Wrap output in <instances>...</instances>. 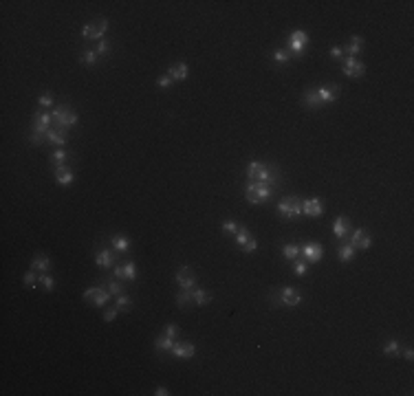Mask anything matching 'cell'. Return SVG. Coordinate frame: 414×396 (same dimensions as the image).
I'll return each mask as SVG.
<instances>
[{"instance_id": "obj_37", "label": "cell", "mask_w": 414, "mask_h": 396, "mask_svg": "<svg viewBox=\"0 0 414 396\" xmlns=\"http://www.w3.org/2000/svg\"><path fill=\"white\" fill-rule=\"evenodd\" d=\"M233 238H236L238 247H243V244H245V242L251 238V234H249V229H247V227H238V231H236V234H233Z\"/></svg>"}, {"instance_id": "obj_2", "label": "cell", "mask_w": 414, "mask_h": 396, "mask_svg": "<svg viewBox=\"0 0 414 396\" xmlns=\"http://www.w3.org/2000/svg\"><path fill=\"white\" fill-rule=\"evenodd\" d=\"M247 181L249 183H271V185H276L278 187V178H280V174H278V170H269L267 168V163H262V161H249L247 163Z\"/></svg>"}, {"instance_id": "obj_29", "label": "cell", "mask_w": 414, "mask_h": 396, "mask_svg": "<svg viewBox=\"0 0 414 396\" xmlns=\"http://www.w3.org/2000/svg\"><path fill=\"white\" fill-rule=\"evenodd\" d=\"M355 251H357V249L352 247L350 242H346V244H342V247L337 249V257H339L342 262H350L352 257H355Z\"/></svg>"}, {"instance_id": "obj_14", "label": "cell", "mask_w": 414, "mask_h": 396, "mask_svg": "<svg viewBox=\"0 0 414 396\" xmlns=\"http://www.w3.org/2000/svg\"><path fill=\"white\" fill-rule=\"evenodd\" d=\"M174 280H176L179 286L185 288V290H192L196 286V275H194V271H192V267H181L176 271Z\"/></svg>"}, {"instance_id": "obj_5", "label": "cell", "mask_w": 414, "mask_h": 396, "mask_svg": "<svg viewBox=\"0 0 414 396\" xmlns=\"http://www.w3.org/2000/svg\"><path fill=\"white\" fill-rule=\"evenodd\" d=\"M51 115H53V125H55V128H62V130H69L79 121L77 112L73 110V106H69V104L55 106Z\"/></svg>"}, {"instance_id": "obj_6", "label": "cell", "mask_w": 414, "mask_h": 396, "mask_svg": "<svg viewBox=\"0 0 414 396\" xmlns=\"http://www.w3.org/2000/svg\"><path fill=\"white\" fill-rule=\"evenodd\" d=\"M269 302H271V306L295 308V306H300V302H302V295H300L298 288L284 286V288H280L278 293H271V295H269Z\"/></svg>"}, {"instance_id": "obj_42", "label": "cell", "mask_w": 414, "mask_h": 396, "mask_svg": "<svg viewBox=\"0 0 414 396\" xmlns=\"http://www.w3.org/2000/svg\"><path fill=\"white\" fill-rule=\"evenodd\" d=\"M40 280V277H36V271H26V273H24V284H26V286H29V288H36V282Z\"/></svg>"}, {"instance_id": "obj_49", "label": "cell", "mask_w": 414, "mask_h": 396, "mask_svg": "<svg viewBox=\"0 0 414 396\" xmlns=\"http://www.w3.org/2000/svg\"><path fill=\"white\" fill-rule=\"evenodd\" d=\"M155 394H157V396H168L170 392H168V387H163V385H161V387H157V389H155Z\"/></svg>"}, {"instance_id": "obj_23", "label": "cell", "mask_w": 414, "mask_h": 396, "mask_svg": "<svg viewBox=\"0 0 414 396\" xmlns=\"http://www.w3.org/2000/svg\"><path fill=\"white\" fill-rule=\"evenodd\" d=\"M73 156H75V154H73V152L64 150V148H60V150H55V152H53V154L49 156V163L53 165V168H62V165L69 163Z\"/></svg>"}, {"instance_id": "obj_18", "label": "cell", "mask_w": 414, "mask_h": 396, "mask_svg": "<svg viewBox=\"0 0 414 396\" xmlns=\"http://www.w3.org/2000/svg\"><path fill=\"white\" fill-rule=\"evenodd\" d=\"M172 354L176 356V359H192V356L196 354V348H194V343H185V341H176L174 343V348H172Z\"/></svg>"}, {"instance_id": "obj_44", "label": "cell", "mask_w": 414, "mask_h": 396, "mask_svg": "<svg viewBox=\"0 0 414 396\" xmlns=\"http://www.w3.org/2000/svg\"><path fill=\"white\" fill-rule=\"evenodd\" d=\"M258 249V240H256V238H249V240H247L245 244H243V251H245V253H253V251H256Z\"/></svg>"}, {"instance_id": "obj_17", "label": "cell", "mask_w": 414, "mask_h": 396, "mask_svg": "<svg viewBox=\"0 0 414 396\" xmlns=\"http://www.w3.org/2000/svg\"><path fill=\"white\" fill-rule=\"evenodd\" d=\"M302 214L309 216V218H319L324 214V205L319 198H306L302 201Z\"/></svg>"}, {"instance_id": "obj_22", "label": "cell", "mask_w": 414, "mask_h": 396, "mask_svg": "<svg viewBox=\"0 0 414 396\" xmlns=\"http://www.w3.org/2000/svg\"><path fill=\"white\" fill-rule=\"evenodd\" d=\"M362 49H364V38L352 36V38H348V42H346L344 53H346V57H357L359 53H362Z\"/></svg>"}, {"instance_id": "obj_30", "label": "cell", "mask_w": 414, "mask_h": 396, "mask_svg": "<svg viewBox=\"0 0 414 396\" xmlns=\"http://www.w3.org/2000/svg\"><path fill=\"white\" fill-rule=\"evenodd\" d=\"M271 59H273V64L276 66H284V64L291 62V53L284 51V49H276L271 53Z\"/></svg>"}, {"instance_id": "obj_24", "label": "cell", "mask_w": 414, "mask_h": 396, "mask_svg": "<svg viewBox=\"0 0 414 396\" xmlns=\"http://www.w3.org/2000/svg\"><path fill=\"white\" fill-rule=\"evenodd\" d=\"M55 178L62 187H69V185H73V181H75V174H73V170L69 165H62V168H55Z\"/></svg>"}, {"instance_id": "obj_46", "label": "cell", "mask_w": 414, "mask_h": 396, "mask_svg": "<svg viewBox=\"0 0 414 396\" xmlns=\"http://www.w3.org/2000/svg\"><path fill=\"white\" fill-rule=\"evenodd\" d=\"M329 55H331V59H342L344 57V49L342 46H333V49L329 51Z\"/></svg>"}, {"instance_id": "obj_7", "label": "cell", "mask_w": 414, "mask_h": 396, "mask_svg": "<svg viewBox=\"0 0 414 396\" xmlns=\"http://www.w3.org/2000/svg\"><path fill=\"white\" fill-rule=\"evenodd\" d=\"M278 211L282 218H286V220H293V218H298L302 214V201H300L298 196H284L282 201L278 203Z\"/></svg>"}, {"instance_id": "obj_35", "label": "cell", "mask_w": 414, "mask_h": 396, "mask_svg": "<svg viewBox=\"0 0 414 396\" xmlns=\"http://www.w3.org/2000/svg\"><path fill=\"white\" fill-rule=\"evenodd\" d=\"M97 59H99V55H97L95 51H82V53H79V62L86 64V66H95Z\"/></svg>"}, {"instance_id": "obj_15", "label": "cell", "mask_w": 414, "mask_h": 396, "mask_svg": "<svg viewBox=\"0 0 414 396\" xmlns=\"http://www.w3.org/2000/svg\"><path fill=\"white\" fill-rule=\"evenodd\" d=\"M300 253L304 255L306 262H319L322 260V255H324V247L319 242H306V244L300 247Z\"/></svg>"}, {"instance_id": "obj_39", "label": "cell", "mask_w": 414, "mask_h": 396, "mask_svg": "<svg viewBox=\"0 0 414 396\" xmlns=\"http://www.w3.org/2000/svg\"><path fill=\"white\" fill-rule=\"evenodd\" d=\"M108 51H110V42H108V40H99V42H97V49H95L97 55H99V57H106V55H108Z\"/></svg>"}, {"instance_id": "obj_1", "label": "cell", "mask_w": 414, "mask_h": 396, "mask_svg": "<svg viewBox=\"0 0 414 396\" xmlns=\"http://www.w3.org/2000/svg\"><path fill=\"white\" fill-rule=\"evenodd\" d=\"M339 92H342V86L339 84H324V86H319V88H306L304 95H302V104L311 110H317L326 104L335 102L339 97Z\"/></svg>"}, {"instance_id": "obj_12", "label": "cell", "mask_w": 414, "mask_h": 396, "mask_svg": "<svg viewBox=\"0 0 414 396\" xmlns=\"http://www.w3.org/2000/svg\"><path fill=\"white\" fill-rule=\"evenodd\" d=\"M350 244L355 249L359 251H368L372 247V236H370V231H366V229H350Z\"/></svg>"}, {"instance_id": "obj_20", "label": "cell", "mask_w": 414, "mask_h": 396, "mask_svg": "<svg viewBox=\"0 0 414 396\" xmlns=\"http://www.w3.org/2000/svg\"><path fill=\"white\" fill-rule=\"evenodd\" d=\"M46 141L57 145V148H62V145L69 143V130H62V128H51L49 132H46Z\"/></svg>"}, {"instance_id": "obj_13", "label": "cell", "mask_w": 414, "mask_h": 396, "mask_svg": "<svg viewBox=\"0 0 414 396\" xmlns=\"http://www.w3.org/2000/svg\"><path fill=\"white\" fill-rule=\"evenodd\" d=\"M309 44V36L304 31H291L289 33V53L291 55H302L304 46Z\"/></svg>"}, {"instance_id": "obj_21", "label": "cell", "mask_w": 414, "mask_h": 396, "mask_svg": "<svg viewBox=\"0 0 414 396\" xmlns=\"http://www.w3.org/2000/svg\"><path fill=\"white\" fill-rule=\"evenodd\" d=\"M350 220L346 216H337V220H335V224H333V234H335V238L337 240H344L346 236L350 234Z\"/></svg>"}, {"instance_id": "obj_10", "label": "cell", "mask_w": 414, "mask_h": 396, "mask_svg": "<svg viewBox=\"0 0 414 396\" xmlns=\"http://www.w3.org/2000/svg\"><path fill=\"white\" fill-rule=\"evenodd\" d=\"M110 297L112 295L108 293V288L106 286H91V288L84 290V300L93 302V306H97V308H104Z\"/></svg>"}, {"instance_id": "obj_33", "label": "cell", "mask_w": 414, "mask_h": 396, "mask_svg": "<svg viewBox=\"0 0 414 396\" xmlns=\"http://www.w3.org/2000/svg\"><path fill=\"white\" fill-rule=\"evenodd\" d=\"M115 308L122 310V313H128V310L132 308V297H128V295H117V297H115Z\"/></svg>"}, {"instance_id": "obj_34", "label": "cell", "mask_w": 414, "mask_h": 396, "mask_svg": "<svg viewBox=\"0 0 414 396\" xmlns=\"http://www.w3.org/2000/svg\"><path fill=\"white\" fill-rule=\"evenodd\" d=\"M282 255L286 257V260H298V255H300V244H293V242H289V244H284L282 247Z\"/></svg>"}, {"instance_id": "obj_31", "label": "cell", "mask_w": 414, "mask_h": 396, "mask_svg": "<svg viewBox=\"0 0 414 396\" xmlns=\"http://www.w3.org/2000/svg\"><path fill=\"white\" fill-rule=\"evenodd\" d=\"M104 286L108 288V293H110L112 297H117V295H124V290H126V286L122 284V280H115V277H112V280H108V282H106Z\"/></svg>"}, {"instance_id": "obj_32", "label": "cell", "mask_w": 414, "mask_h": 396, "mask_svg": "<svg viewBox=\"0 0 414 396\" xmlns=\"http://www.w3.org/2000/svg\"><path fill=\"white\" fill-rule=\"evenodd\" d=\"M383 354L386 356H401V346H399L397 339H390L383 343Z\"/></svg>"}, {"instance_id": "obj_16", "label": "cell", "mask_w": 414, "mask_h": 396, "mask_svg": "<svg viewBox=\"0 0 414 396\" xmlns=\"http://www.w3.org/2000/svg\"><path fill=\"white\" fill-rule=\"evenodd\" d=\"M342 71H344V75H346V77H362L364 73H366V64H364V62H359L357 57H346V59H344Z\"/></svg>"}, {"instance_id": "obj_47", "label": "cell", "mask_w": 414, "mask_h": 396, "mask_svg": "<svg viewBox=\"0 0 414 396\" xmlns=\"http://www.w3.org/2000/svg\"><path fill=\"white\" fill-rule=\"evenodd\" d=\"M117 313H119L117 308H108V310H106V313H104V321H112V319H115V317H117Z\"/></svg>"}, {"instance_id": "obj_36", "label": "cell", "mask_w": 414, "mask_h": 396, "mask_svg": "<svg viewBox=\"0 0 414 396\" xmlns=\"http://www.w3.org/2000/svg\"><path fill=\"white\" fill-rule=\"evenodd\" d=\"M190 302H192V290L181 288V293L176 295V306H179V308H185Z\"/></svg>"}, {"instance_id": "obj_48", "label": "cell", "mask_w": 414, "mask_h": 396, "mask_svg": "<svg viewBox=\"0 0 414 396\" xmlns=\"http://www.w3.org/2000/svg\"><path fill=\"white\" fill-rule=\"evenodd\" d=\"M403 359H405V361H412V359H414L412 348H405V350H403Z\"/></svg>"}, {"instance_id": "obj_41", "label": "cell", "mask_w": 414, "mask_h": 396, "mask_svg": "<svg viewBox=\"0 0 414 396\" xmlns=\"http://www.w3.org/2000/svg\"><path fill=\"white\" fill-rule=\"evenodd\" d=\"M220 229H223V234L225 236H233L238 231V224L233 222V220H225L223 224H220Z\"/></svg>"}, {"instance_id": "obj_43", "label": "cell", "mask_w": 414, "mask_h": 396, "mask_svg": "<svg viewBox=\"0 0 414 396\" xmlns=\"http://www.w3.org/2000/svg\"><path fill=\"white\" fill-rule=\"evenodd\" d=\"M38 104H40V108H55L51 92H49V95H42V97H40V99H38Z\"/></svg>"}, {"instance_id": "obj_8", "label": "cell", "mask_w": 414, "mask_h": 396, "mask_svg": "<svg viewBox=\"0 0 414 396\" xmlns=\"http://www.w3.org/2000/svg\"><path fill=\"white\" fill-rule=\"evenodd\" d=\"M176 335H179V328L174 323H168V326H165V333L159 335L155 339V350L157 352H172V348H174V343H176Z\"/></svg>"}, {"instance_id": "obj_38", "label": "cell", "mask_w": 414, "mask_h": 396, "mask_svg": "<svg viewBox=\"0 0 414 396\" xmlns=\"http://www.w3.org/2000/svg\"><path fill=\"white\" fill-rule=\"evenodd\" d=\"M306 269H309V264H306V260H293V273H295L298 277L306 275Z\"/></svg>"}, {"instance_id": "obj_25", "label": "cell", "mask_w": 414, "mask_h": 396, "mask_svg": "<svg viewBox=\"0 0 414 396\" xmlns=\"http://www.w3.org/2000/svg\"><path fill=\"white\" fill-rule=\"evenodd\" d=\"M168 75L174 79V82H183V79H188V75H190V66L183 64V62L172 64L170 69H168Z\"/></svg>"}, {"instance_id": "obj_26", "label": "cell", "mask_w": 414, "mask_h": 396, "mask_svg": "<svg viewBox=\"0 0 414 396\" xmlns=\"http://www.w3.org/2000/svg\"><path fill=\"white\" fill-rule=\"evenodd\" d=\"M110 244H112V251H117L119 255H126V253H128V249H130L128 238H124V236H112Z\"/></svg>"}, {"instance_id": "obj_27", "label": "cell", "mask_w": 414, "mask_h": 396, "mask_svg": "<svg viewBox=\"0 0 414 396\" xmlns=\"http://www.w3.org/2000/svg\"><path fill=\"white\" fill-rule=\"evenodd\" d=\"M31 269L40 271V273H46V271L51 269V260L42 253H36V257H33V262H31Z\"/></svg>"}, {"instance_id": "obj_45", "label": "cell", "mask_w": 414, "mask_h": 396, "mask_svg": "<svg viewBox=\"0 0 414 396\" xmlns=\"http://www.w3.org/2000/svg\"><path fill=\"white\" fill-rule=\"evenodd\" d=\"M157 84L161 86V88H168V86H172V84H174V79H172V77L168 75V73H165V75H161V77L157 79Z\"/></svg>"}, {"instance_id": "obj_9", "label": "cell", "mask_w": 414, "mask_h": 396, "mask_svg": "<svg viewBox=\"0 0 414 396\" xmlns=\"http://www.w3.org/2000/svg\"><path fill=\"white\" fill-rule=\"evenodd\" d=\"M106 31H108V20L97 18V20H93V22H88L82 29V38L84 40H104Z\"/></svg>"}, {"instance_id": "obj_11", "label": "cell", "mask_w": 414, "mask_h": 396, "mask_svg": "<svg viewBox=\"0 0 414 396\" xmlns=\"http://www.w3.org/2000/svg\"><path fill=\"white\" fill-rule=\"evenodd\" d=\"M137 275H139V269H137V262H132V260H126V262L117 264V267L112 269V277H115V280L135 282Z\"/></svg>"}, {"instance_id": "obj_28", "label": "cell", "mask_w": 414, "mask_h": 396, "mask_svg": "<svg viewBox=\"0 0 414 396\" xmlns=\"http://www.w3.org/2000/svg\"><path fill=\"white\" fill-rule=\"evenodd\" d=\"M192 302H194L196 306H207V304L212 302V293H207L203 288H192Z\"/></svg>"}, {"instance_id": "obj_19", "label": "cell", "mask_w": 414, "mask_h": 396, "mask_svg": "<svg viewBox=\"0 0 414 396\" xmlns=\"http://www.w3.org/2000/svg\"><path fill=\"white\" fill-rule=\"evenodd\" d=\"M95 262H97V267L99 269H110L112 264H115V253H112V249H97L95 251Z\"/></svg>"}, {"instance_id": "obj_40", "label": "cell", "mask_w": 414, "mask_h": 396, "mask_svg": "<svg viewBox=\"0 0 414 396\" xmlns=\"http://www.w3.org/2000/svg\"><path fill=\"white\" fill-rule=\"evenodd\" d=\"M40 284H42V286L49 290V293H51L53 288H55V282H53V277H51L49 273H40Z\"/></svg>"}, {"instance_id": "obj_4", "label": "cell", "mask_w": 414, "mask_h": 396, "mask_svg": "<svg viewBox=\"0 0 414 396\" xmlns=\"http://www.w3.org/2000/svg\"><path fill=\"white\" fill-rule=\"evenodd\" d=\"M273 189H276V185H271V183H247L245 198L251 205H264L271 198Z\"/></svg>"}, {"instance_id": "obj_3", "label": "cell", "mask_w": 414, "mask_h": 396, "mask_svg": "<svg viewBox=\"0 0 414 396\" xmlns=\"http://www.w3.org/2000/svg\"><path fill=\"white\" fill-rule=\"evenodd\" d=\"M51 125H53L51 112H36L31 119V135H29L31 145H40L42 141H46V132L51 130Z\"/></svg>"}]
</instances>
